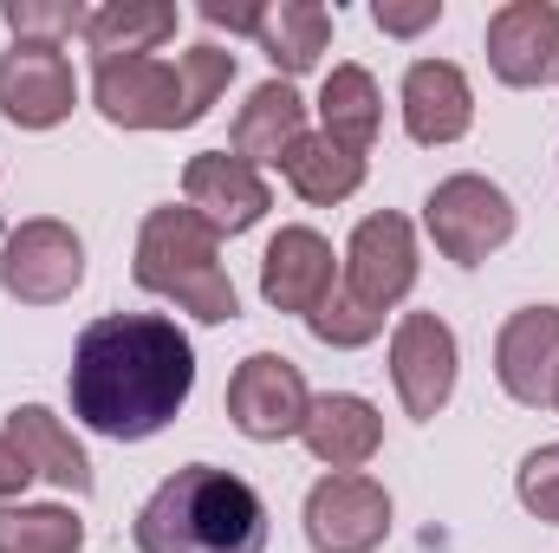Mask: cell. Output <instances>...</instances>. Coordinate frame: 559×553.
I'll list each match as a JSON object with an SVG mask.
<instances>
[{
  "mask_svg": "<svg viewBox=\"0 0 559 553\" xmlns=\"http://www.w3.org/2000/svg\"><path fill=\"white\" fill-rule=\"evenodd\" d=\"M182 202L215 228V235H248L267 209H274V189L254 163H241L235 150H202L189 156L182 169Z\"/></svg>",
  "mask_w": 559,
  "mask_h": 553,
  "instance_id": "obj_13",
  "label": "cell"
},
{
  "mask_svg": "<svg viewBox=\"0 0 559 553\" xmlns=\"http://www.w3.org/2000/svg\"><path fill=\"white\" fill-rule=\"evenodd\" d=\"M143 553H267V502L248 475L189 462L138 508Z\"/></svg>",
  "mask_w": 559,
  "mask_h": 553,
  "instance_id": "obj_2",
  "label": "cell"
},
{
  "mask_svg": "<svg viewBox=\"0 0 559 553\" xmlns=\"http://www.w3.org/2000/svg\"><path fill=\"white\" fill-rule=\"evenodd\" d=\"M79 280H85V242L66 222L33 215V222L7 228V242H0V286H7V299L59 306V299L79 293Z\"/></svg>",
  "mask_w": 559,
  "mask_h": 553,
  "instance_id": "obj_7",
  "label": "cell"
},
{
  "mask_svg": "<svg viewBox=\"0 0 559 553\" xmlns=\"http://www.w3.org/2000/svg\"><path fill=\"white\" fill-rule=\"evenodd\" d=\"M85 13L92 7H79V0H7L0 7V20L13 26V39H33V46H59L72 33H85Z\"/></svg>",
  "mask_w": 559,
  "mask_h": 553,
  "instance_id": "obj_25",
  "label": "cell"
},
{
  "mask_svg": "<svg viewBox=\"0 0 559 553\" xmlns=\"http://www.w3.org/2000/svg\"><path fill=\"white\" fill-rule=\"evenodd\" d=\"M79 105V79H72V59L66 46H33V39H13L0 52V118L20 125V131H52L66 125Z\"/></svg>",
  "mask_w": 559,
  "mask_h": 553,
  "instance_id": "obj_10",
  "label": "cell"
},
{
  "mask_svg": "<svg viewBox=\"0 0 559 553\" xmlns=\"http://www.w3.org/2000/svg\"><path fill=\"white\" fill-rule=\"evenodd\" d=\"M411 286H417V228L397 209L365 215L352 228V242H345V280H338V293L352 306H365V313L384 319L397 299H411Z\"/></svg>",
  "mask_w": 559,
  "mask_h": 553,
  "instance_id": "obj_6",
  "label": "cell"
},
{
  "mask_svg": "<svg viewBox=\"0 0 559 553\" xmlns=\"http://www.w3.org/2000/svg\"><path fill=\"white\" fill-rule=\"evenodd\" d=\"M455 372H462V345L436 313H404L391 332V385L404 398V411L429 423L455 398Z\"/></svg>",
  "mask_w": 559,
  "mask_h": 553,
  "instance_id": "obj_11",
  "label": "cell"
},
{
  "mask_svg": "<svg viewBox=\"0 0 559 553\" xmlns=\"http://www.w3.org/2000/svg\"><path fill=\"white\" fill-rule=\"evenodd\" d=\"M79 39L98 59H150L163 39H176V7L169 0H105L85 13Z\"/></svg>",
  "mask_w": 559,
  "mask_h": 553,
  "instance_id": "obj_20",
  "label": "cell"
},
{
  "mask_svg": "<svg viewBox=\"0 0 559 553\" xmlns=\"http://www.w3.org/2000/svg\"><path fill=\"white\" fill-rule=\"evenodd\" d=\"M261 52L274 59V72L293 85L299 72H312L319 59H325V46H332V13L319 7V0H274L267 13H261Z\"/></svg>",
  "mask_w": 559,
  "mask_h": 553,
  "instance_id": "obj_23",
  "label": "cell"
},
{
  "mask_svg": "<svg viewBox=\"0 0 559 553\" xmlns=\"http://www.w3.org/2000/svg\"><path fill=\"white\" fill-rule=\"evenodd\" d=\"M299 443H306L332 475H352V469H365V462L384 449V416H378L371 398H358V391H325V398H312Z\"/></svg>",
  "mask_w": 559,
  "mask_h": 553,
  "instance_id": "obj_17",
  "label": "cell"
},
{
  "mask_svg": "<svg viewBox=\"0 0 559 553\" xmlns=\"http://www.w3.org/2000/svg\"><path fill=\"white\" fill-rule=\"evenodd\" d=\"M338 286V255L319 228H280L261 255V299L274 313H299L312 319Z\"/></svg>",
  "mask_w": 559,
  "mask_h": 553,
  "instance_id": "obj_14",
  "label": "cell"
},
{
  "mask_svg": "<svg viewBox=\"0 0 559 553\" xmlns=\"http://www.w3.org/2000/svg\"><path fill=\"white\" fill-rule=\"evenodd\" d=\"M131 274H138L143 293L182 306V313L202 319V326H228V319L241 313L235 280H228V268H222V235H215L189 202H182V209L163 202V209L143 215Z\"/></svg>",
  "mask_w": 559,
  "mask_h": 553,
  "instance_id": "obj_4",
  "label": "cell"
},
{
  "mask_svg": "<svg viewBox=\"0 0 559 553\" xmlns=\"http://www.w3.org/2000/svg\"><path fill=\"white\" fill-rule=\"evenodd\" d=\"M299 138H306V105H299V92H293L286 79L254 85L248 105H241L235 125H228V150H235L241 163H254V169H280L286 150Z\"/></svg>",
  "mask_w": 559,
  "mask_h": 553,
  "instance_id": "obj_18",
  "label": "cell"
},
{
  "mask_svg": "<svg viewBox=\"0 0 559 553\" xmlns=\"http://www.w3.org/2000/svg\"><path fill=\"white\" fill-rule=\"evenodd\" d=\"M488 72L514 92L559 79V7L554 0H508L488 13Z\"/></svg>",
  "mask_w": 559,
  "mask_h": 553,
  "instance_id": "obj_12",
  "label": "cell"
},
{
  "mask_svg": "<svg viewBox=\"0 0 559 553\" xmlns=\"http://www.w3.org/2000/svg\"><path fill=\"white\" fill-rule=\"evenodd\" d=\"M423 228H429V242H436L442 261H455V268H481L488 255H501V248L514 242V202H508L501 183L462 169V176H442V183L429 189V202H423Z\"/></svg>",
  "mask_w": 559,
  "mask_h": 553,
  "instance_id": "obj_5",
  "label": "cell"
},
{
  "mask_svg": "<svg viewBox=\"0 0 559 553\" xmlns=\"http://www.w3.org/2000/svg\"><path fill=\"white\" fill-rule=\"evenodd\" d=\"M319 125H325L332 143L371 156V143L384 131V92H378V79L365 66H332L325 85H319Z\"/></svg>",
  "mask_w": 559,
  "mask_h": 553,
  "instance_id": "obj_21",
  "label": "cell"
},
{
  "mask_svg": "<svg viewBox=\"0 0 559 553\" xmlns=\"http://www.w3.org/2000/svg\"><path fill=\"white\" fill-rule=\"evenodd\" d=\"M7 436L20 443V456L33 462V475H46V482L66 489V495H92V462H85L79 436L46 411V404H20V411H7Z\"/></svg>",
  "mask_w": 559,
  "mask_h": 553,
  "instance_id": "obj_19",
  "label": "cell"
},
{
  "mask_svg": "<svg viewBox=\"0 0 559 553\" xmlns=\"http://www.w3.org/2000/svg\"><path fill=\"white\" fill-rule=\"evenodd\" d=\"M371 20H378V33H391V39H411V33H423V26L442 20V0H417V7H404V0H378Z\"/></svg>",
  "mask_w": 559,
  "mask_h": 553,
  "instance_id": "obj_27",
  "label": "cell"
},
{
  "mask_svg": "<svg viewBox=\"0 0 559 553\" xmlns=\"http://www.w3.org/2000/svg\"><path fill=\"white\" fill-rule=\"evenodd\" d=\"M195 13H202L209 26H228V33H261V13H267V7H228V0H202Z\"/></svg>",
  "mask_w": 559,
  "mask_h": 553,
  "instance_id": "obj_29",
  "label": "cell"
},
{
  "mask_svg": "<svg viewBox=\"0 0 559 553\" xmlns=\"http://www.w3.org/2000/svg\"><path fill=\"white\" fill-rule=\"evenodd\" d=\"M391 534V495L365 469L325 475L306 495V541L312 553H378Z\"/></svg>",
  "mask_w": 559,
  "mask_h": 553,
  "instance_id": "obj_9",
  "label": "cell"
},
{
  "mask_svg": "<svg viewBox=\"0 0 559 553\" xmlns=\"http://www.w3.org/2000/svg\"><path fill=\"white\" fill-rule=\"evenodd\" d=\"M26 482H33V462L20 456V443L0 430V508L13 502V495H26Z\"/></svg>",
  "mask_w": 559,
  "mask_h": 553,
  "instance_id": "obj_28",
  "label": "cell"
},
{
  "mask_svg": "<svg viewBox=\"0 0 559 553\" xmlns=\"http://www.w3.org/2000/svg\"><path fill=\"white\" fill-rule=\"evenodd\" d=\"M286 183H293V196L299 202H312V209H332V202H345V196H358L365 189V156L358 150H345V143H332L325 131H306V138L286 150Z\"/></svg>",
  "mask_w": 559,
  "mask_h": 553,
  "instance_id": "obj_22",
  "label": "cell"
},
{
  "mask_svg": "<svg viewBox=\"0 0 559 553\" xmlns=\"http://www.w3.org/2000/svg\"><path fill=\"white\" fill-rule=\"evenodd\" d=\"M312 411V391H306V372L280 352H248L228 378V423L248 436V443H280V436H299Z\"/></svg>",
  "mask_w": 559,
  "mask_h": 553,
  "instance_id": "obj_8",
  "label": "cell"
},
{
  "mask_svg": "<svg viewBox=\"0 0 559 553\" xmlns=\"http://www.w3.org/2000/svg\"><path fill=\"white\" fill-rule=\"evenodd\" d=\"M495 378L514 404L547 411L559 378V306H521L495 339Z\"/></svg>",
  "mask_w": 559,
  "mask_h": 553,
  "instance_id": "obj_15",
  "label": "cell"
},
{
  "mask_svg": "<svg viewBox=\"0 0 559 553\" xmlns=\"http://www.w3.org/2000/svg\"><path fill=\"white\" fill-rule=\"evenodd\" d=\"M554 411H559V378H554Z\"/></svg>",
  "mask_w": 559,
  "mask_h": 553,
  "instance_id": "obj_30",
  "label": "cell"
},
{
  "mask_svg": "<svg viewBox=\"0 0 559 553\" xmlns=\"http://www.w3.org/2000/svg\"><path fill=\"white\" fill-rule=\"evenodd\" d=\"M72 416L111 443H150L195 391V345L163 313H105L72 345Z\"/></svg>",
  "mask_w": 559,
  "mask_h": 553,
  "instance_id": "obj_1",
  "label": "cell"
},
{
  "mask_svg": "<svg viewBox=\"0 0 559 553\" xmlns=\"http://www.w3.org/2000/svg\"><path fill=\"white\" fill-rule=\"evenodd\" d=\"M514 495H521V508L534 521H559V443H540L534 456H521Z\"/></svg>",
  "mask_w": 559,
  "mask_h": 553,
  "instance_id": "obj_26",
  "label": "cell"
},
{
  "mask_svg": "<svg viewBox=\"0 0 559 553\" xmlns=\"http://www.w3.org/2000/svg\"><path fill=\"white\" fill-rule=\"evenodd\" d=\"M85 521L59 502H7L0 508V553H79Z\"/></svg>",
  "mask_w": 559,
  "mask_h": 553,
  "instance_id": "obj_24",
  "label": "cell"
},
{
  "mask_svg": "<svg viewBox=\"0 0 559 553\" xmlns=\"http://www.w3.org/2000/svg\"><path fill=\"white\" fill-rule=\"evenodd\" d=\"M475 125V92H468V72L455 59H417L404 72V131L436 150V143L468 138Z\"/></svg>",
  "mask_w": 559,
  "mask_h": 553,
  "instance_id": "obj_16",
  "label": "cell"
},
{
  "mask_svg": "<svg viewBox=\"0 0 559 553\" xmlns=\"http://www.w3.org/2000/svg\"><path fill=\"white\" fill-rule=\"evenodd\" d=\"M235 85V52L228 46H189L176 66L169 59H98L92 72V105L118 131H189L215 111V98Z\"/></svg>",
  "mask_w": 559,
  "mask_h": 553,
  "instance_id": "obj_3",
  "label": "cell"
}]
</instances>
